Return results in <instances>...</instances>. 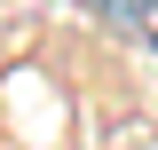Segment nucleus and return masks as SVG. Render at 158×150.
I'll return each mask as SVG.
<instances>
[{
  "instance_id": "nucleus-1",
  "label": "nucleus",
  "mask_w": 158,
  "mask_h": 150,
  "mask_svg": "<svg viewBox=\"0 0 158 150\" xmlns=\"http://www.w3.org/2000/svg\"><path fill=\"white\" fill-rule=\"evenodd\" d=\"M87 8H95V16H111V24H142L158 0H87Z\"/></svg>"
}]
</instances>
